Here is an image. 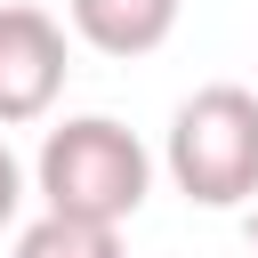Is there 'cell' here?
Returning <instances> with one entry per match:
<instances>
[{"label":"cell","mask_w":258,"mask_h":258,"mask_svg":"<svg viewBox=\"0 0 258 258\" xmlns=\"http://www.w3.org/2000/svg\"><path fill=\"white\" fill-rule=\"evenodd\" d=\"M32 185H40V210H56V218L129 226L145 210V194H153V153L113 113H73V121H56L40 137Z\"/></svg>","instance_id":"cell-1"},{"label":"cell","mask_w":258,"mask_h":258,"mask_svg":"<svg viewBox=\"0 0 258 258\" xmlns=\"http://www.w3.org/2000/svg\"><path fill=\"white\" fill-rule=\"evenodd\" d=\"M161 169L185 202L202 210H242L258 194V89L242 81H210L169 113V145Z\"/></svg>","instance_id":"cell-2"},{"label":"cell","mask_w":258,"mask_h":258,"mask_svg":"<svg viewBox=\"0 0 258 258\" xmlns=\"http://www.w3.org/2000/svg\"><path fill=\"white\" fill-rule=\"evenodd\" d=\"M73 73V40L48 8H0V129H32L56 113Z\"/></svg>","instance_id":"cell-3"},{"label":"cell","mask_w":258,"mask_h":258,"mask_svg":"<svg viewBox=\"0 0 258 258\" xmlns=\"http://www.w3.org/2000/svg\"><path fill=\"white\" fill-rule=\"evenodd\" d=\"M177 8L185 0H64V24L97 56H153L177 32Z\"/></svg>","instance_id":"cell-4"},{"label":"cell","mask_w":258,"mask_h":258,"mask_svg":"<svg viewBox=\"0 0 258 258\" xmlns=\"http://www.w3.org/2000/svg\"><path fill=\"white\" fill-rule=\"evenodd\" d=\"M8 258H121V226H81V218H56L40 210Z\"/></svg>","instance_id":"cell-5"},{"label":"cell","mask_w":258,"mask_h":258,"mask_svg":"<svg viewBox=\"0 0 258 258\" xmlns=\"http://www.w3.org/2000/svg\"><path fill=\"white\" fill-rule=\"evenodd\" d=\"M16 210H24V161H16L8 137H0V226H16Z\"/></svg>","instance_id":"cell-6"},{"label":"cell","mask_w":258,"mask_h":258,"mask_svg":"<svg viewBox=\"0 0 258 258\" xmlns=\"http://www.w3.org/2000/svg\"><path fill=\"white\" fill-rule=\"evenodd\" d=\"M242 234H250V250H258V218H250V226H242Z\"/></svg>","instance_id":"cell-7"}]
</instances>
